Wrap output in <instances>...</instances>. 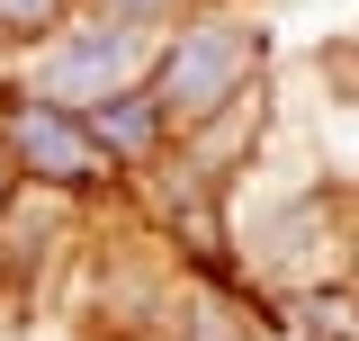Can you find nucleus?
I'll use <instances>...</instances> for the list:
<instances>
[{
    "instance_id": "obj_1",
    "label": "nucleus",
    "mask_w": 359,
    "mask_h": 341,
    "mask_svg": "<svg viewBox=\"0 0 359 341\" xmlns=\"http://www.w3.org/2000/svg\"><path fill=\"white\" fill-rule=\"evenodd\" d=\"M269 63V27L261 18H243V9H198V18H180L171 36H162V54H153V99L171 108V126H207V117H224L233 99H252V81H261Z\"/></svg>"
},
{
    "instance_id": "obj_2",
    "label": "nucleus",
    "mask_w": 359,
    "mask_h": 341,
    "mask_svg": "<svg viewBox=\"0 0 359 341\" xmlns=\"http://www.w3.org/2000/svg\"><path fill=\"white\" fill-rule=\"evenodd\" d=\"M153 54H162V27H135V18H81V27H54V36L27 54V81L36 99L54 108H99V99H117V90L153 81Z\"/></svg>"
},
{
    "instance_id": "obj_3",
    "label": "nucleus",
    "mask_w": 359,
    "mask_h": 341,
    "mask_svg": "<svg viewBox=\"0 0 359 341\" xmlns=\"http://www.w3.org/2000/svg\"><path fill=\"white\" fill-rule=\"evenodd\" d=\"M0 144H9V162L36 189H99V180H117V162L90 135V117L81 108H54L36 90H0Z\"/></svg>"
},
{
    "instance_id": "obj_4",
    "label": "nucleus",
    "mask_w": 359,
    "mask_h": 341,
    "mask_svg": "<svg viewBox=\"0 0 359 341\" xmlns=\"http://www.w3.org/2000/svg\"><path fill=\"white\" fill-rule=\"evenodd\" d=\"M90 135L108 144V162H117V170H144V162H162V144H171L180 126H171V108L135 81V90H117V99L90 108Z\"/></svg>"
},
{
    "instance_id": "obj_5",
    "label": "nucleus",
    "mask_w": 359,
    "mask_h": 341,
    "mask_svg": "<svg viewBox=\"0 0 359 341\" xmlns=\"http://www.w3.org/2000/svg\"><path fill=\"white\" fill-rule=\"evenodd\" d=\"M72 9H81V0H0V36L9 45H45Z\"/></svg>"
},
{
    "instance_id": "obj_6",
    "label": "nucleus",
    "mask_w": 359,
    "mask_h": 341,
    "mask_svg": "<svg viewBox=\"0 0 359 341\" xmlns=\"http://www.w3.org/2000/svg\"><path fill=\"white\" fill-rule=\"evenodd\" d=\"M99 18H135V27H162L171 36L180 18H198V0H99Z\"/></svg>"
},
{
    "instance_id": "obj_7",
    "label": "nucleus",
    "mask_w": 359,
    "mask_h": 341,
    "mask_svg": "<svg viewBox=\"0 0 359 341\" xmlns=\"http://www.w3.org/2000/svg\"><path fill=\"white\" fill-rule=\"evenodd\" d=\"M18 189H27V170H18V162H9V144H0V215H9V207H18Z\"/></svg>"
}]
</instances>
